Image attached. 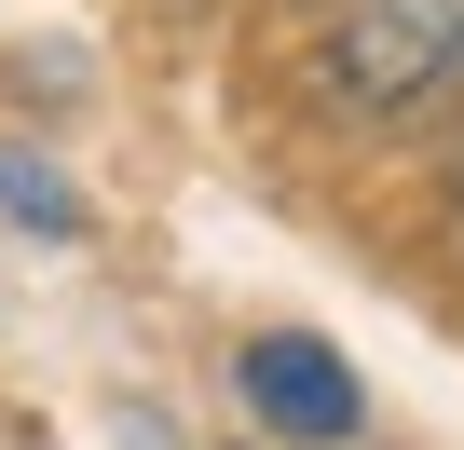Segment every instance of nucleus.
<instances>
[{"instance_id":"7ed1b4c3","label":"nucleus","mask_w":464,"mask_h":450,"mask_svg":"<svg viewBox=\"0 0 464 450\" xmlns=\"http://www.w3.org/2000/svg\"><path fill=\"white\" fill-rule=\"evenodd\" d=\"M450 191H464V177H450Z\"/></svg>"},{"instance_id":"f03ea898","label":"nucleus","mask_w":464,"mask_h":450,"mask_svg":"<svg viewBox=\"0 0 464 450\" xmlns=\"http://www.w3.org/2000/svg\"><path fill=\"white\" fill-rule=\"evenodd\" d=\"M232 396H246V423H260L274 450H355V436H369V382H355V355L314 341V328H260L246 355H232Z\"/></svg>"},{"instance_id":"f257e3e1","label":"nucleus","mask_w":464,"mask_h":450,"mask_svg":"<svg viewBox=\"0 0 464 450\" xmlns=\"http://www.w3.org/2000/svg\"><path fill=\"white\" fill-rule=\"evenodd\" d=\"M464 82V0H342L314 42V96L342 123H410Z\"/></svg>"}]
</instances>
